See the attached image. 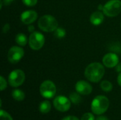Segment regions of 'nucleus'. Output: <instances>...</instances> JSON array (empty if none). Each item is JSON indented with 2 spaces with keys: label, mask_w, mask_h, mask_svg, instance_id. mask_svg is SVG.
I'll use <instances>...</instances> for the list:
<instances>
[{
  "label": "nucleus",
  "mask_w": 121,
  "mask_h": 120,
  "mask_svg": "<svg viewBox=\"0 0 121 120\" xmlns=\"http://www.w3.org/2000/svg\"><path fill=\"white\" fill-rule=\"evenodd\" d=\"M105 69L99 62H93L89 64L84 71V76L87 80L92 83L99 82L104 77Z\"/></svg>",
  "instance_id": "obj_1"
},
{
  "label": "nucleus",
  "mask_w": 121,
  "mask_h": 120,
  "mask_svg": "<svg viewBox=\"0 0 121 120\" xmlns=\"http://www.w3.org/2000/svg\"><path fill=\"white\" fill-rule=\"evenodd\" d=\"M109 100L104 95H98L91 102V109L94 114L101 115L105 113L109 108Z\"/></svg>",
  "instance_id": "obj_2"
},
{
  "label": "nucleus",
  "mask_w": 121,
  "mask_h": 120,
  "mask_svg": "<svg viewBox=\"0 0 121 120\" xmlns=\"http://www.w3.org/2000/svg\"><path fill=\"white\" fill-rule=\"evenodd\" d=\"M38 25L41 30L50 33L54 32L58 28V23L54 16L51 15H44L38 20Z\"/></svg>",
  "instance_id": "obj_3"
},
{
  "label": "nucleus",
  "mask_w": 121,
  "mask_h": 120,
  "mask_svg": "<svg viewBox=\"0 0 121 120\" xmlns=\"http://www.w3.org/2000/svg\"><path fill=\"white\" fill-rule=\"evenodd\" d=\"M121 12V0H110L104 6L103 13L108 17H115Z\"/></svg>",
  "instance_id": "obj_4"
},
{
  "label": "nucleus",
  "mask_w": 121,
  "mask_h": 120,
  "mask_svg": "<svg viewBox=\"0 0 121 120\" xmlns=\"http://www.w3.org/2000/svg\"><path fill=\"white\" fill-rule=\"evenodd\" d=\"M56 92V86L52 81L50 80L44 81L40 86V93L45 98H52L55 95Z\"/></svg>",
  "instance_id": "obj_5"
},
{
  "label": "nucleus",
  "mask_w": 121,
  "mask_h": 120,
  "mask_svg": "<svg viewBox=\"0 0 121 120\" xmlns=\"http://www.w3.org/2000/svg\"><path fill=\"white\" fill-rule=\"evenodd\" d=\"M28 43L32 50H39L45 44V37L42 33L38 31H34L33 33H31L29 36Z\"/></svg>",
  "instance_id": "obj_6"
},
{
  "label": "nucleus",
  "mask_w": 121,
  "mask_h": 120,
  "mask_svg": "<svg viewBox=\"0 0 121 120\" xmlns=\"http://www.w3.org/2000/svg\"><path fill=\"white\" fill-rule=\"evenodd\" d=\"M25 79L26 76L22 70L15 69L9 74L8 81L11 86L16 88L21 86L24 83Z\"/></svg>",
  "instance_id": "obj_7"
},
{
  "label": "nucleus",
  "mask_w": 121,
  "mask_h": 120,
  "mask_svg": "<svg viewBox=\"0 0 121 120\" xmlns=\"http://www.w3.org/2000/svg\"><path fill=\"white\" fill-rule=\"evenodd\" d=\"M53 105L55 108L59 112H65L71 108V101L69 98L64 95H58L53 100Z\"/></svg>",
  "instance_id": "obj_8"
},
{
  "label": "nucleus",
  "mask_w": 121,
  "mask_h": 120,
  "mask_svg": "<svg viewBox=\"0 0 121 120\" xmlns=\"http://www.w3.org/2000/svg\"><path fill=\"white\" fill-rule=\"evenodd\" d=\"M24 50L22 47L18 46H13L11 47L8 52V60L11 64L18 63L23 57Z\"/></svg>",
  "instance_id": "obj_9"
},
{
  "label": "nucleus",
  "mask_w": 121,
  "mask_h": 120,
  "mask_svg": "<svg viewBox=\"0 0 121 120\" xmlns=\"http://www.w3.org/2000/svg\"><path fill=\"white\" fill-rule=\"evenodd\" d=\"M75 89L80 95H88L92 92V86L87 81L81 80L77 82L75 85Z\"/></svg>",
  "instance_id": "obj_10"
},
{
  "label": "nucleus",
  "mask_w": 121,
  "mask_h": 120,
  "mask_svg": "<svg viewBox=\"0 0 121 120\" xmlns=\"http://www.w3.org/2000/svg\"><path fill=\"white\" fill-rule=\"evenodd\" d=\"M119 63L118 56L113 52L106 54L103 58V64L108 68H113Z\"/></svg>",
  "instance_id": "obj_11"
},
{
  "label": "nucleus",
  "mask_w": 121,
  "mask_h": 120,
  "mask_svg": "<svg viewBox=\"0 0 121 120\" xmlns=\"http://www.w3.org/2000/svg\"><path fill=\"white\" fill-rule=\"evenodd\" d=\"M38 18V13L34 10H27L21 14V21L26 25H30Z\"/></svg>",
  "instance_id": "obj_12"
},
{
  "label": "nucleus",
  "mask_w": 121,
  "mask_h": 120,
  "mask_svg": "<svg viewBox=\"0 0 121 120\" xmlns=\"http://www.w3.org/2000/svg\"><path fill=\"white\" fill-rule=\"evenodd\" d=\"M104 13L101 11H95L90 16V22L94 25H99L104 19Z\"/></svg>",
  "instance_id": "obj_13"
},
{
  "label": "nucleus",
  "mask_w": 121,
  "mask_h": 120,
  "mask_svg": "<svg viewBox=\"0 0 121 120\" xmlns=\"http://www.w3.org/2000/svg\"><path fill=\"white\" fill-rule=\"evenodd\" d=\"M15 41L19 46L24 47L26 45V44L28 42V38L25 34L18 33L15 37Z\"/></svg>",
  "instance_id": "obj_14"
},
{
  "label": "nucleus",
  "mask_w": 121,
  "mask_h": 120,
  "mask_svg": "<svg viewBox=\"0 0 121 120\" xmlns=\"http://www.w3.org/2000/svg\"><path fill=\"white\" fill-rule=\"evenodd\" d=\"M51 110V103L48 100L43 101L39 105V111L43 114H47Z\"/></svg>",
  "instance_id": "obj_15"
},
{
  "label": "nucleus",
  "mask_w": 121,
  "mask_h": 120,
  "mask_svg": "<svg viewBox=\"0 0 121 120\" xmlns=\"http://www.w3.org/2000/svg\"><path fill=\"white\" fill-rule=\"evenodd\" d=\"M11 95L16 101H23L25 98V93L20 89H15L12 91Z\"/></svg>",
  "instance_id": "obj_16"
},
{
  "label": "nucleus",
  "mask_w": 121,
  "mask_h": 120,
  "mask_svg": "<svg viewBox=\"0 0 121 120\" xmlns=\"http://www.w3.org/2000/svg\"><path fill=\"white\" fill-rule=\"evenodd\" d=\"M100 86L102 91H104V92H110L113 89V84L109 81H107V80L103 81L101 83Z\"/></svg>",
  "instance_id": "obj_17"
},
{
  "label": "nucleus",
  "mask_w": 121,
  "mask_h": 120,
  "mask_svg": "<svg viewBox=\"0 0 121 120\" xmlns=\"http://www.w3.org/2000/svg\"><path fill=\"white\" fill-rule=\"evenodd\" d=\"M69 100L74 104H79L82 101V98L79 93H71L69 94Z\"/></svg>",
  "instance_id": "obj_18"
},
{
  "label": "nucleus",
  "mask_w": 121,
  "mask_h": 120,
  "mask_svg": "<svg viewBox=\"0 0 121 120\" xmlns=\"http://www.w3.org/2000/svg\"><path fill=\"white\" fill-rule=\"evenodd\" d=\"M54 35L55 37L60 39V38H63L65 37L66 35V31L64 28H57L55 31H54Z\"/></svg>",
  "instance_id": "obj_19"
},
{
  "label": "nucleus",
  "mask_w": 121,
  "mask_h": 120,
  "mask_svg": "<svg viewBox=\"0 0 121 120\" xmlns=\"http://www.w3.org/2000/svg\"><path fill=\"white\" fill-rule=\"evenodd\" d=\"M0 120H13L12 117L4 110H0Z\"/></svg>",
  "instance_id": "obj_20"
},
{
  "label": "nucleus",
  "mask_w": 121,
  "mask_h": 120,
  "mask_svg": "<svg viewBox=\"0 0 121 120\" xmlns=\"http://www.w3.org/2000/svg\"><path fill=\"white\" fill-rule=\"evenodd\" d=\"M81 120H96V119L93 114L90 112H86L82 116Z\"/></svg>",
  "instance_id": "obj_21"
},
{
  "label": "nucleus",
  "mask_w": 121,
  "mask_h": 120,
  "mask_svg": "<svg viewBox=\"0 0 121 120\" xmlns=\"http://www.w3.org/2000/svg\"><path fill=\"white\" fill-rule=\"evenodd\" d=\"M6 86H7L6 81L3 76H0V90L3 91L4 90L6 89Z\"/></svg>",
  "instance_id": "obj_22"
},
{
  "label": "nucleus",
  "mask_w": 121,
  "mask_h": 120,
  "mask_svg": "<svg viewBox=\"0 0 121 120\" xmlns=\"http://www.w3.org/2000/svg\"><path fill=\"white\" fill-rule=\"evenodd\" d=\"M23 3L28 6H33L38 3V0H22Z\"/></svg>",
  "instance_id": "obj_23"
},
{
  "label": "nucleus",
  "mask_w": 121,
  "mask_h": 120,
  "mask_svg": "<svg viewBox=\"0 0 121 120\" xmlns=\"http://www.w3.org/2000/svg\"><path fill=\"white\" fill-rule=\"evenodd\" d=\"M62 120H79L78 117H77L76 116H72V115H69V116H67L65 117H64Z\"/></svg>",
  "instance_id": "obj_24"
},
{
  "label": "nucleus",
  "mask_w": 121,
  "mask_h": 120,
  "mask_svg": "<svg viewBox=\"0 0 121 120\" xmlns=\"http://www.w3.org/2000/svg\"><path fill=\"white\" fill-rule=\"evenodd\" d=\"M10 29V25L9 23H6L4 27H3V29H2V32L3 33H6Z\"/></svg>",
  "instance_id": "obj_25"
},
{
  "label": "nucleus",
  "mask_w": 121,
  "mask_h": 120,
  "mask_svg": "<svg viewBox=\"0 0 121 120\" xmlns=\"http://www.w3.org/2000/svg\"><path fill=\"white\" fill-rule=\"evenodd\" d=\"M34 30H35V27L33 25H29L28 27V32L30 33H33L34 32Z\"/></svg>",
  "instance_id": "obj_26"
},
{
  "label": "nucleus",
  "mask_w": 121,
  "mask_h": 120,
  "mask_svg": "<svg viewBox=\"0 0 121 120\" xmlns=\"http://www.w3.org/2000/svg\"><path fill=\"white\" fill-rule=\"evenodd\" d=\"M96 120H108V119L106 117V116H104V115H99V117H96Z\"/></svg>",
  "instance_id": "obj_27"
},
{
  "label": "nucleus",
  "mask_w": 121,
  "mask_h": 120,
  "mask_svg": "<svg viewBox=\"0 0 121 120\" xmlns=\"http://www.w3.org/2000/svg\"><path fill=\"white\" fill-rule=\"evenodd\" d=\"M13 1H14V0H2L4 4H5V5H9V4H10L11 3H12Z\"/></svg>",
  "instance_id": "obj_28"
},
{
  "label": "nucleus",
  "mask_w": 121,
  "mask_h": 120,
  "mask_svg": "<svg viewBox=\"0 0 121 120\" xmlns=\"http://www.w3.org/2000/svg\"><path fill=\"white\" fill-rule=\"evenodd\" d=\"M117 81H118V85L121 86V73H120L118 76V78H117Z\"/></svg>",
  "instance_id": "obj_29"
},
{
  "label": "nucleus",
  "mask_w": 121,
  "mask_h": 120,
  "mask_svg": "<svg viewBox=\"0 0 121 120\" xmlns=\"http://www.w3.org/2000/svg\"><path fill=\"white\" fill-rule=\"evenodd\" d=\"M116 71L118 72H121V64H119L116 66Z\"/></svg>",
  "instance_id": "obj_30"
},
{
  "label": "nucleus",
  "mask_w": 121,
  "mask_h": 120,
  "mask_svg": "<svg viewBox=\"0 0 121 120\" xmlns=\"http://www.w3.org/2000/svg\"><path fill=\"white\" fill-rule=\"evenodd\" d=\"M98 8H99V10H102V11H103V9H104V6H103L102 4H99Z\"/></svg>",
  "instance_id": "obj_31"
},
{
  "label": "nucleus",
  "mask_w": 121,
  "mask_h": 120,
  "mask_svg": "<svg viewBox=\"0 0 121 120\" xmlns=\"http://www.w3.org/2000/svg\"></svg>",
  "instance_id": "obj_32"
}]
</instances>
